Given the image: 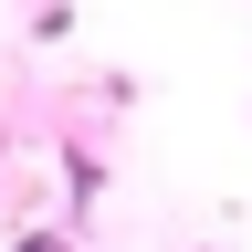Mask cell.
<instances>
[{
    "label": "cell",
    "mask_w": 252,
    "mask_h": 252,
    "mask_svg": "<svg viewBox=\"0 0 252 252\" xmlns=\"http://www.w3.org/2000/svg\"><path fill=\"white\" fill-rule=\"evenodd\" d=\"M11 252H74V231H21Z\"/></svg>",
    "instance_id": "1"
}]
</instances>
